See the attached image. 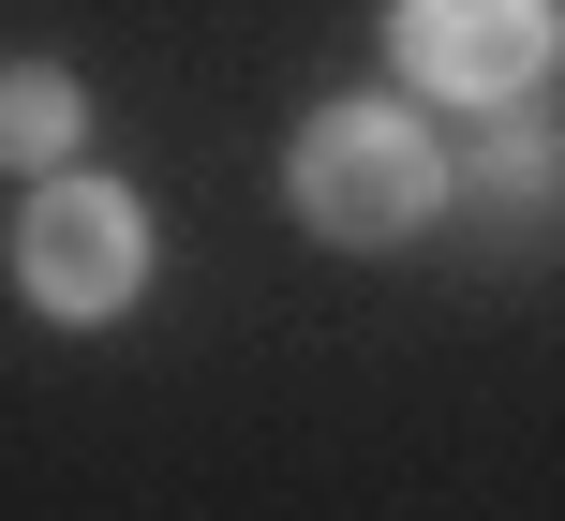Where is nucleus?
<instances>
[{
  "label": "nucleus",
  "mask_w": 565,
  "mask_h": 521,
  "mask_svg": "<svg viewBox=\"0 0 565 521\" xmlns=\"http://www.w3.org/2000/svg\"><path fill=\"white\" fill-rule=\"evenodd\" d=\"M282 194H298L312 238H342V254H387V238H417L431 209H447V149H431V119L402 105H312L298 119V164H282Z\"/></svg>",
  "instance_id": "f257e3e1"
},
{
  "label": "nucleus",
  "mask_w": 565,
  "mask_h": 521,
  "mask_svg": "<svg viewBox=\"0 0 565 521\" xmlns=\"http://www.w3.org/2000/svg\"><path fill=\"white\" fill-rule=\"evenodd\" d=\"M15 284H30V313H60V328L135 313L149 298V209H135V179L60 164L45 194L15 209Z\"/></svg>",
  "instance_id": "f03ea898"
},
{
  "label": "nucleus",
  "mask_w": 565,
  "mask_h": 521,
  "mask_svg": "<svg viewBox=\"0 0 565 521\" xmlns=\"http://www.w3.org/2000/svg\"><path fill=\"white\" fill-rule=\"evenodd\" d=\"M75 149H89V89L60 75V60H0V164L60 179Z\"/></svg>",
  "instance_id": "20e7f679"
},
{
  "label": "nucleus",
  "mask_w": 565,
  "mask_h": 521,
  "mask_svg": "<svg viewBox=\"0 0 565 521\" xmlns=\"http://www.w3.org/2000/svg\"><path fill=\"white\" fill-rule=\"evenodd\" d=\"M551 0H387V45L431 105H521L551 75Z\"/></svg>",
  "instance_id": "7ed1b4c3"
},
{
  "label": "nucleus",
  "mask_w": 565,
  "mask_h": 521,
  "mask_svg": "<svg viewBox=\"0 0 565 521\" xmlns=\"http://www.w3.org/2000/svg\"><path fill=\"white\" fill-rule=\"evenodd\" d=\"M477 209H491V224H551V209H565V135H551V119H491Z\"/></svg>",
  "instance_id": "39448f33"
}]
</instances>
